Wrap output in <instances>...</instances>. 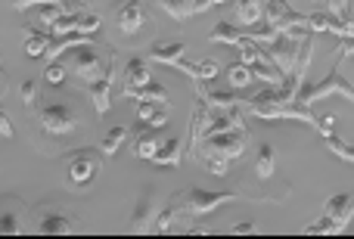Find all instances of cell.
<instances>
[{"mask_svg":"<svg viewBox=\"0 0 354 239\" xmlns=\"http://www.w3.org/2000/svg\"><path fill=\"white\" fill-rule=\"evenodd\" d=\"M277 171V162H274V149H270V143H264L261 149H258V159H255V174L258 180H270Z\"/></svg>","mask_w":354,"mask_h":239,"instance_id":"cell-25","label":"cell"},{"mask_svg":"<svg viewBox=\"0 0 354 239\" xmlns=\"http://www.w3.org/2000/svg\"><path fill=\"white\" fill-rule=\"evenodd\" d=\"M339 56H354V41L351 37H342V44H339Z\"/></svg>","mask_w":354,"mask_h":239,"instance_id":"cell-39","label":"cell"},{"mask_svg":"<svg viewBox=\"0 0 354 239\" xmlns=\"http://www.w3.org/2000/svg\"><path fill=\"white\" fill-rule=\"evenodd\" d=\"M299 41H301V37H295V35H280L277 41L264 44V53H268V59L274 62V66L280 68L283 75H292L295 72V59H299Z\"/></svg>","mask_w":354,"mask_h":239,"instance_id":"cell-9","label":"cell"},{"mask_svg":"<svg viewBox=\"0 0 354 239\" xmlns=\"http://www.w3.org/2000/svg\"><path fill=\"white\" fill-rule=\"evenodd\" d=\"M264 16H268V25L270 28H277L280 35H308L311 31V25H308V16H301V12H295L292 6L286 3V0H270L268 6H264Z\"/></svg>","mask_w":354,"mask_h":239,"instance_id":"cell-6","label":"cell"},{"mask_svg":"<svg viewBox=\"0 0 354 239\" xmlns=\"http://www.w3.org/2000/svg\"><path fill=\"white\" fill-rule=\"evenodd\" d=\"M47 3H62V0H12V10H31V6H47Z\"/></svg>","mask_w":354,"mask_h":239,"instance_id":"cell-35","label":"cell"},{"mask_svg":"<svg viewBox=\"0 0 354 239\" xmlns=\"http://www.w3.org/2000/svg\"><path fill=\"white\" fill-rule=\"evenodd\" d=\"M162 6H165L174 19H189L193 16V0H162Z\"/></svg>","mask_w":354,"mask_h":239,"instance_id":"cell-31","label":"cell"},{"mask_svg":"<svg viewBox=\"0 0 354 239\" xmlns=\"http://www.w3.org/2000/svg\"><path fill=\"white\" fill-rule=\"evenodd\" d=\"M0 134H3V140L12 137V122H10V115H6V109L0 112Z\"/></svg>","mask_w":354,"mask_h":239,"instance_id":"cell-36","label":"cell"},{"mask_svg":"<svg viewBox=\"0 0 354 239\" xmlns=\"http://www.w3.org/2000/svg\"><path fill=\"white\" fill-rule=\"evenodd\" d=\"M37 124H41V131L47 137H68L72 131L81 128L78 115L72 112L68 103H44L37 109Z\"/></svg>","mask_w":354,"mask_h":239,"instance_id":"cell-4","label":"cell"},{"mask_svg":"<svg viewBox=\"0 0 354 239\" xmlns=\"http://www.w3.org/2000/svg\"><path fill=\"white\" fill-rule=\"evenodd\" d=\"M37 233H44V236H66V233H75V224L68 221L66 215L44 211L41 221H37Z\"/></svg>","mask_w":354,"mask_h":239,"instance_id":"cell-16","label":"cell"},{"mask_svg":"<svg viewBox=\"0 0 354 239\" xmlns=\"http://www.w3.org/2000/svg\"><path fill=\"white\" fill-rule=\"evenodd\" d=\"M264 0H233V12H236V22L243 25H255L264 16Z\"/></svg>","mask_w":354,"mask_h":239,"instance_id":"cell-21","label":"cell"},{"mask_svg":"<svg viewBox=\"0 0 354 239\" xmlns=\"http://www.w3.org/2000/svg\"><path fill=\"white\" fill-rule=\"evenodd\" d=\"M183 53H187V44L174 41V44H165V47H153L149 59H153V62H165V66H174L177 59H183Z\"/></svg>","mask_w":354,"mask_h":239,"instance_id":"cell-23","label":"cell"},{"mask_svg":"<svg viewBox=\"0 0 354 239\" xmlns=\"http://www.w3.org/2000/svg\"><path fill=\"white\" fill-rule=\"evenodd\" d=\"M308 25H311V31H330V35L348 37L345 22H342V19H336L333 12H311V16H308Z\"/></svg>","mask_w":354,"mask_h":239,"instance_id":"cell-19","label":"cell"},{"mask_svg":"<svg viewBox=\"0 0 354 239\" xmlns=\"http://www.w3.org/2000/svg\"><path fill=\"white\" fill-rule=\"evenodd\" d=\"M128 99H137V103H156V106H162V109H168V90L162 84H147L143 90H134Z\"/></svg>","mask_w":354,"mask_h":239,"instance_id":"cell-22","label":"cell"},{"mask_svg":"<svg viewBox=\"0 0 354 239\" xmlns=\"http://www.w3.org/2000/svg\"><path fill=\"white\" fill-rule=\"evenodd\" d=\"M50 47H53V44H50V31H31V25H28V37H25V53H28L31 59H37V56H44Z\"/></svg>","mask_w":354,"mask_h":239,"instance_id":"cell-24","label":"cell"},{"mask_svg":"<svg viewBox=\"0 0 354 239\" xmlns=\"http://www.w3.org/2000/svg\"><path fill=\"white\" fill-rule=\"evenodd\" d=\"M115 22H118V31H122L124 37H137L143 28H147L149 12L140 0H124L115 12Z\"/></svg>","mask_w":354,"mask_h":239,"instance_id":"cell-10","label":"cell"},{"mask_svg":"<svg viewBox=\"0 0 354 239\" xmlns=\"http://www.w3.org/2000/svg\"><path fill=\"white\" fill-rule=\"evenodd\" d=\"M147 84H153L149 66L143 59H131L128 68H124V87H122V93H124V97H131L134 90H143Z\"/></svg>","mask_w":354,"mask_h":239,"instance_id":"cell-14","label":"cell"},{"mask_svg":"<svg viewBox=\"0 0 354 239\" xmlns=\"http://www.w3.org/2000/svg\"><path fill=\"white\" fill-rule=\"evenodd\" d=\"M159 134H162V131L149 128L147 134H140V137H137V159H147V162L153 159V155H156V149L162 146V143H159Z\"/></svg>","mask_w":354,"mask_h":239,"instance_id":"cell-26","label":"cell"},{"mask_svg":"<svg viewBox=\"0 0 354 239\" xmlns=\"http://www.w3.org/2000/svg\"><path fill=\"white\" fill-rule=\"evenodd\" d=\"M218 3H227V0H196V3H193V16H196V12L212 10V6H218Z\"/></svg>","mask_w":354,"mask_h":239,"instance_id":"cell-37","label":"cell"},{"mask_svg":"<svg viewBox=\"0 0 354 239\" xmlns=\"http://www.w3.org/2000/svg\"><path fill=\"white\" fill-rule=\"evenodd\" d=\"M239 193H205V190H187L180 196V205L183 211H189V215H208V211L221 209V205L227 202H236Z\"/></svg>","mask_w":354,"mask_h":239,"instance_id":"cell-8","label":"cell"},{"mask_svg":"<svg viewBox=\"0 0 354 239\" xmlns=\"http://www.w3.org/2000/svg\"><path fill=\"white\" fill-rule=\"evenodd\" d=\"M230 233H255V224L243 221V224H236V227H230Z\"/></svg>","mask_w":354,"mask_h":239,"instance_id":"cell-40","label":"cell"},{"mask_svg":"<svg viewBox=\"0 0 354 239\" xmlns=\"http://www.w3.org/2000/svg\"><path fill=\"white\" fill-rule=\"evenodd\" d=\"M19 97H22L25 112L31 115V109L37 106V81H35V78H25L22 84H19Z\"/></svg>","mask_w":354,"mask_h":239,"instance_id":"cell-30","label":"cell"},{"mask_svg":"<svg viewBox=\"0 0 354 239\" xmlns=\"http://www.w3.org/2000/svg\"><path fill=\"white\" fill-rule=\"evenodd\" d=\"M112 81H115V68H109L103 78H97L93 84H87V93H91L93 109H97L100 118H106V112H109V106H112Z\"/></svg>","mask_w":354,"mask_h":239,"instance_id":"cell-13","label":"cell"},{"mask_svg":"<svg viewBox=\"0 0 354 239\" xmlns=\"http://www.w3.org/2000/svg\"><path fill=\"white\" fill-rule=\"evenodd\" d=\"M333 93H339V97H345L348 103H354V87L342 78V72H339V62L330 68V75H326L320 84H308V81H305V84L299 87V93H295V103L311 109V103H317V99H324V97H333Z\"/></svg>","mask_w":354,"mask_h":239,"instance_id":"cell-2","label":"cell"},{"mask_svg":"<svg viewBox=\"0 0 354 239\" xmlns=\"http://www.w3.org/2000/svg\"><path fill=\"white\" fill-rule=\"evenodd\" d=\"M202 99H205L212 109H221V112H230V109H239V103H249V99H239L236 93H218V90H205V84L196 87Z\"/></svg>","mask_w":354,"mask_h":239,"instance_id":"cell-17","label":"cell"},{"mask_svg":"<svg viewBox=\"0 0 354 239\" xmlns=\"http://www.w3.org/2000/svg\"><path fill=\"white\" fill-rule=\"evenodd\" d=\"M100 16L93 12H72V16H62L56 19V25L50 28L53 37H66V35H97L100 31Z\"/></svg>","mask_w":354,"mask_h":239,"instance_id":"cell-11","label":"cell"},{"mask_svg":"<svg viewBox=\"0 0 354 239\" xmlns=\"http://www.w3.org/2000/svg\"><path fill=\"white\" fill-rule=\"evenodd\" d=\"M245 143H249V131H224V134H212V137H205V140H199L193 155L214 178H224L230 162L243 159Z\"/></svg>","mask_w":354,"mask_h":239,"instance_id":"cell-1","label":"cell"},{"mask_svg":"<svg viewBox=\"0 0 354 239\" xmlns=\"http://www.w3.org/2000/svg\"><path fill=\"white\" fill-rule=\"evenodd\" d=\"M137 124L162 131L168 124V109H162V106L156 109V103H137Z\"/></svg>","mask_w":354,"mask_h":239,"instance_id":"cell-18","label":"cell"},{"mask_svg":"<svg viewBox=\"0 0 354 239\" xmlns=\"http://www.w3.org/2000/svg\"><path fill=\"white\" fill-rule=\"evenodd\" d=\"M149 162H153L156 168H177L180 165V140H177V137L165 140L159 149H156V155Z\"/></svg>","mask_w":354,"mask_h":239,"instance_id":"cell-20","label":"cell"},{"mask_svg":"<svg viewBox=\"0 0 354 239\" xmlns=\"http://www.w3.org/2000/svg\"><path fill=\"white\" fill-rule=\"evenodd\" d=\"M227 81H230V87H236V90H243V87H249L252 81H255V72H252L249 66H227Z\"/></svg>","mask_w":354,"mask_h":239,"instance_id":"cell-27","label":"cell"},{"mask_svg":"<svg viewBox=\"0 0 354 239\" xmlns=\"http://www.w3.org/2000/svg\"><path fill=\"white\" fill-rule=\"evenodd\" d=\"M218 72H221V68H218V62H214V59H202L199 62V84L214 81V78H218ZM199 84H196V87H199Z\"/></svg>","mask_w":354,"mask_h":239,"instance_id":"cell-33","label":"cell"},{"mask_svg":"<svg viewBox=\"0 0 354 239\" xmlns=\"http://www.w3.org/2000/svg\"><path fill=\"white\" fill-rule=\"evenodd\" d=\"M324 215L333 221V236L345 233V227H348V221L354 218V196H348V193H339V196L326 199V205H324Z\"/></svg>","mask_w":354,"mask_h":239,"instance_id":"cell-12","label":"cell"},{"mask_svg":"<svg viewBox=\"0 0 354 239\" xmlns=\"http://www.w3.org/2000/svg\"><path fill=\"white\" fill-rule=\"evenodd\" d=\"M333 124H336V115H324L320 118V134H333Z\"/></svg>","mask_w":354,"mask_h":239,"instance_id":"cell-38","label":"cell"},{"mask_svg":"<svg viewBox=\"0 0 354 239\" xmlns=\"http://www.w3.org/2000/svg\"><path fill=\"white\" fill-rule=\"evenodd\" d=\"M153 221H156L153 190H143V196H140V202H137V211H134V221H131V227H134V233H147V230H153Z\"/></svg>","mask_w":354,"mask_h":239,"instance_id":"cell-15","label":"cell"},{"mask_svg":"<svg viewBox=\"0 0 354 239\" xmlns=\"http://www.w3.org/2000/svg\"><path fill=\"white\" fill-rule=\"evenodd\" d=\"M239 62H243V66H249L252 72H255V78L268 81L270 87H280L283 78H286V75H283L280 68H277L274 62L268 59V53H264L261 44H252V41L239 44Z\"/></svg>","mask_w":354,"mask_h":239,"instance_id":"cell-7","label":"cell"},{"mask_svg":"<svg viewBox=\"0 0 354 239\" xmlns=\"http://www.w3.org/2000/svg\"><path fill=\"white\" fill-rule=\"evenodd\" d=\"M68 68H72V72L78 75L81 81L93 84V81L103 78V75L112 68V50H109V56H106V62H103V56L97 53V47H93V44L75 47V53L68 56Z\"/></svg>","mask_w":354,"mask_h":239,"instance_id":"cell-5","label":"cell"},{"mask_svg":"<svg viewBox=\"0 0 354 239\" xmlns=\"http://www.w3.org/2000/svg\"><path fill=\"white\" fill-rule=\"evenodd\" d=\"M66 68H68V66H62V62H50V66H47V72H44V78H47V84H56V87H59L62 81H66Z\"/></svg>","mask_w":354,"mask_h":239,"instance_id":"cell-34","label":"cell"},{"mask_svg":"<svg viewBox=\"0 0 354 239\" xmlns=\"http://www.w3.org/2000/svg\"><path fill=\"white\" fill-rule=\"evenodd\" d=\"M124 140H128V128H112L109 134L103 137V143H100V153H103L106 159H109V155H115V153H118V146H122Z\"/></svg>","mask_w":354,"mask_h":239,"instance_id":"cell-28","label":"cell"},{"mask_svg":"<svg viewBox=\"0 0 354 239\" xmlns=\"http://www.w3.org/2000/svg\"><path fill=\"white\" fill-rule=\"evenodd\" d=\"M324 143H326V149H330L333 155H339L342 162H351V165H354V146H351V143H345L342 137H336V134H326Z\"/></svg>","mask_w":354,"mask_h":239,"instance_id":"cell-29","label":"cell"},{"mask_svg":"<svg viewBox=\"0 0 354 239\" xmlns=\"http://www.w3.org/2000/svg\"><path fill=\"white\" fill-rule=\"evenodd\" d=\"M100 165H103V153L97 149H75L72 155H66V174L72 190H87L97 178Z\"/></svg>","mask_w":354,"mask_h":239,"instance_id":"cell-3","label":"cell"},{"mask_svg":"<svg viewBox=\"0 0 354 239\" xmlns=\"http://www.w3.org/2000/svg\"><path fill=\"white\" fill-rule=\"evenodd\" d=\"M19 230H22V224H19L16 211L6 205V209H3V218H0V233H3V236H12V233H19Z\"/></svg>","mask_w":354,"mask_h":239,"instance_id":"cell-32","label":"cell"}]
</instances>
